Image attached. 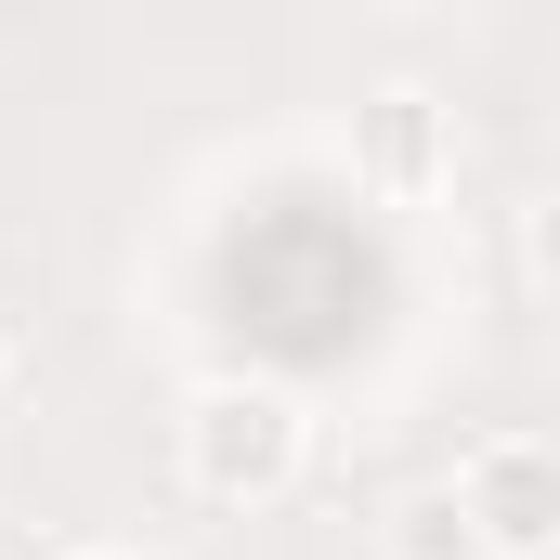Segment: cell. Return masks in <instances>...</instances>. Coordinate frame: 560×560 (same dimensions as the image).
<instances>
[{
  "label": "cell",
  "instance_id": "7",
  "mask_svg": "<svg viewBox=\"0 0 560 560\" xmlns=\"http://www.w3.org/2000/svg\"><path fill=\"white\" fill-rule=\"evenodd\" d=\"M66 560H143V548H66Z\"/></svg>",
  "mask_w": 560,
  "mask_h": 560
},
{
  "label": "cell",
  "instance_id": "6",
  "mask_svg": "<svg viewBox=\"0 0 560 560\" xmlns=\"http://www.w3.org/2000/svg\"><path fill=\"white\" fill-rule=\"evenodd\" d=\"M392 13H482V0H392Z\"/></svg>",
  "mask_w": 560,
  "mask_h": 560
},
{
  "label": "cell",
  "instance_id": "3",
  "mask_svg": "<svg viewBox=\"0 0 560 560\" xmlns=\"http://www.w3.org/2000/svg\"><path fill=\"white\" fill-rule=\"evenodd\" d=\"M352 170H365V196L430 209V196L456 183V118H443V92H418V79L365 92V105H352Z\"/></svg>",
  "mask_w": 560,
  "mask_h": 560
},
{
  "label": "cell",
  "instance_id": "1",
  "mask_svg": "<svg viewBox=\"0 0 560 560\" xmlns=\"http://www.w3.org/2000/svg\"><path fill=\"white\" fill-rule=\"evenodd\" d=\"M300 469H313L300 392H275V378H209L183 405V482L209 509H275V495H300Z\"/></svg>",
  "mask_w": 560,
  "mask_h": 560
},
{
  "label": "cell",
  "instance_id": "5",
  "mask_svg": "<svg viewBox=\"0 0 560 560\" xmlns=\"http://www.w3.org/2000/svg\"><path fill=\"white\" fill-rule=\"evenodd\" d=\"M522 248H535V275L560 287V196H535V222H522Z\"/></svg>",
  "mask_w": 560,
  "mask_h": 560
},
{
  "label": "cell",
  "instance_id": "2",
  "mask_svg": "<svg viewBox=\"0 0 560 560\" xmlns=\"http://www.w3.org/2000/svg\"><path fill=\"white\" fill-rule=\"evenodd\" d=\"M456 509L482 560H560V443L548 430H482L456 456Z\"/></svg>",
  "mask_w": 560,
  "mask_h": 560
},
{
  "label": "cell",
  "instance_id": "8",
  "mask_svg": "<svg viewBox=\"0 0 560 560\" xmlns=\"http://www.w3.org/2000/svg\"><path fill=\"white\" fill-rule=\"evenodd\" d=\"M0 378H13V339H0Z\"/></svg>",
  "mask_w": 560,
  "mask_h": 560
},
{
  "label": "cell",
  "instance_id": "4",
  "mask_svg": "<svg viewBox=\"0 0 560 560\" xmlns=\"http://www.w3.org/2000/svg\"><path fill=\"white\" fill-rule=\"evenodd\" d=\"M378 560H482L469 509H456V482H418V495H392V509H378Z\"/></svg>",
  "mask_w": 560,
  "mask_h": 560
}]
</instances>
